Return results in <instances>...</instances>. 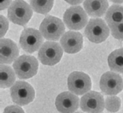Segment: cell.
I'll return each mask as SVG.
<instances>
[{
  "label": "cell",
  "instance_id": "4fadbf2b",
  "mask_svg": "<svg viewBox=\"0 0 123 113\" xmlns=\"http://www.w3.org/2000/svg\"><path fill=\"white\" fill-rule=\"evenodd\" d=\"M61 46L68 54H76L82 49L83 37L80 33L68 31L61 38Z\"/></svg>",
  "mask_w": 123,
  "mask_h": 113
},
{
  "label": "cell",
  "instance_id": "8fae6325",
  "mask_svg": "<svg viewBox=\"0 0 123 113\" xmlns=\"http://www.w3.org/2000/svg\"><path fill=\"white\" fill-rule=\"evenodd\" d=\"M80 107L85 113H101L105 108L102 94L94 91H89L80 98Z\"/></svg>",
  "mask_w": 123,
  "mask_h": 113
},
{
  "label": "cell",
  "instance_id": "5b68a950",
  "mask_svg": "<svg viewBox=\"0 0 123 113\" xmlns=\"http://www.w3.org/2000/svg\"><path fill=\"white\" fill-rule=\"evenodd\" d=\"M63 51L64 50L60 44L57 42L47 41L39 50L38 58L44 65L54 66L61 61Z\"/></svg>",
  "mask_w": 123,
  "mask_h": 113
},
{
  "label": "cell",
  "instance_id": "3957f363",
  "mask_svg": "<svg viewBox=\"0 0 123 113\" xmlns=\"http://www.w3.org/2000/svg\"><path fill=\"white\" fill-rule=\"evenodd\" d=\"M39 63L36 57L30 55L19 56L13 63V69L19 79H29L37 75Z\"/></svg>",
  "mask_w": 123,
  "mask_h": 113
},
{
  "label": "cell",
  "instance_id": "d6986e66",
  "mask_svg": "<svg viewBox=\"0 0 123 113\" xmlns=\"http://www.w3.org/2000/svg\"><path fill=\"white\" fill-rule=\"evenodd\" d=\"M54 2L53 0L43 1V0H32L30 2L31 8L37 13L46 15L50 11Z\"/></svg>",
  "mask_w": 123,
  "mask_h": 113
},
{
  "label": "cell",
  "instance_id": "6da1fadb",
  "mask_svg": "<svg viewBox=\"0 0 123 113\" xmlns=\"http://www.w3.org/2000/svg\"><path fill=\"white\" fill-rule=\"evenodd\" d=\"M40 32L43 38L53 42L60 40L65 33V26L61 19L48 16L43 19L40 26Z\"/></svg>",
  "mask_w": 123,
  "mask_h": 113
},
{
  "label": "cell",
  "instance_id": "e0dca14e",
  "mask_svg": "<svg viewBox=\"0 0 123 113\" xmlns=\"http://www.w3.org/2000/svg\"><path fill=\"white\" fill-rule=\"evenodd\" d=\"M108 63L112 71L123 73V48L112 51L108 57Z\"/></svg>",
  "mask_w": 123,
  "mask_h": 113
},
{
  "label": "cell",
  "instance_id": "5bb4252c",
  "mask_svg": "<svg viewBox=\"0 0 123 113\" xmlns=\"http://www.w3.org/2000/svg\"><path fill=\"white\" fill-rule=\"evenodd\" d=\"M19 50L16 44L10 39H2L0 41V61L2 64L15 62L19 57Z\"/></svg>",
  "mask_w": 123,
  "mask_h": 113
},
{
  "label": "cell",
  "instance_id": "277c9868",
  "mask_svg": "<svg viewBox=\"0 0 123 113\" xmlns=\"http://www.w3.org/2000/svg\"><path fill=\"white\" fill-rule=\"evenodd\" d=\"M33 16V9L25 1L17 0L12 2L8 9L9 19L14 24L25 26Z\"/></svg>",
  "mask_w": 123,
  "mask_h": 113
},
{
  "label": "cell",
  "instance_id": "2e32d148",
  "mask_svg": "<svg viewBox=\"0 0 123 113\" xmlns=\"http://www.w3.org/2000/svg\"><path fill=\"white\" fill-rule=\"evenodd\" d=\"M105 22L110 28L123 22V6L114 4L110 6L105 14Z\"/></svg>",
  "mask_w": 123,
  "mask_h": 113
},
{
  "label": "cell",
  "instance_id": "7c38bea8",
  "mask_svg": "<svg viewBox=\"0 0 123 113\" xmlns=\"http://www.w3.org/2000/svg\"><path fill=\"white\" fill-rule=\"evenodd\" d=\"M55 105L61 113H75L79 108V98L70 91H64L56 98Z\"/></svg>",
  "mask_w": 123,
  "mask_h": 113
},
{
  "label": "cell",
  "instance_id": "7a4b0ae2",
  "mask_svg": "<svg viewBox=\"0 0 123 113\" xmlns=\"http://www.w3.org/2000/svg\"><path fill=\"white\" fill-rule=\"evenodd\" d=\"M109 27L102 19H91L84 30V35L94 44H101L108 37Z\"/></svg>",
  "mask_w": 123,
  "mask_h": 113
},
{
  "label": "cell",
  "instance_id": "7402d4cb",
  "mask_svg": "<svg viewBox=\"0 0 123 113\" xmlns=\"http://www.w3.org/2000/svg\"><path fill=\"white\" fill-rule=\"evenodd\" d=\"M9 29V21L4 16H0V36L3 37Z\"/></svg>",
  "mask_w": 123,
  "mask_h": 113
},
{
  "label": "cell",
  "instance_id": "9a60e30c",
  "mask_svg": "<svg viewBox=\"0 0 123 113\" xmlns=\"http://www.w3.org/2000/svg\"><path fill=\"white\" fill-rule=\"evenodd\" d=\"M83 6L87 15L96 18L102 16L108 9V2L106 0H86L83 2Z\"/></svg>",
  "mask_w": 123,
  "mask_h": 113
},
{
  "label": "cell",
  "instance_id": "603a6c76",
  "mask_svg": "<svg viewBox=\"0 0 123 113\" xmlns=\"http://www.w3.org/2000/svg\"><path fill=\"white\" fill-rule=\"evenodd\" d=\"M3 113H25L23 111V109L19 107V105H9L7 106Z\"/></svg>",
  "mask_w": 123,
  "mask_h": 113
},
{
  "label": "cell",
  "instance_id": "8992f818",
  "mask_svg": "<svg viewBox=\"0 0 123 113\" xmlns=\"http://www.w3.org/2000/svg\"><path fill=\"white\" fill-rule=\"evenodd\" d=\"M10 96L17 105H26L34 100L35 91L29 83L18 81L10 88Z\"/></svg>",
  "mask_w": 123,
  "mask_h": 113
},
{
  "label": "cell",
  "instance_id": "30bf717a",
  "mask_svg": "<svg viewBox=\"0 0 123 113\" xmlns=\"http://www.w3.org/2000/svg\"><path fill=\"white\" fill-rule=\"evenodd\" d=\"M100 88L107 95L113 96L120 93L123 89V81L117 73L107 71L101 75L100 79Z\"/></svg>",
  "mask_w": 123,
  "mask_h": 113
},
{
  "label": "cell",
  "instance_id": "ffe728a7",
  "mask_svg": "<svg viewBox=\"0 0 123 113\" xmlns=\"http://www.w3.org/2000/svg\"><path fill=\"white\" fill-rule=\"evenodd\" d=\"M121 107V99L115 95L108 96L105 100V108L109 112H117Z\"/></svg>",
  "mask_w": 123,
  "mask_h": 113
},
{
  "label": "cell",
  "instance_id": "9c48e42d",
  "mask_svg": "<svg viewBox=\"0 0 123 113\" xmlns=\"http://www.w3.org/2000/svg\"><path fill=\"white\" fill-rule=\"evenodd\" d=\"M43 37L41 33L33 28H26L24 30L19 38L20 47L29 54H33L40 50L43 44Z\"/></svg>",
  "mask_w": 123,
  "mask_h": 113
},
{
  "label": "cell",
  "instance_id": "cb8c5ba5",
  "mask_svg": "<svg viewBox=\"0 0 123 113\" xmlns=\"http://www.w3.org/2000/svg\"><path fill=\"white\" fill-rule=\"evenodd\" d=\"M12 2L10 1V0H5V1H2L1 3H0V6H1V7H0V9H1V10H3V9H6L9 7H10V6L12 5Z\"/></svg>",
  "mask_w": 123,
  "mask_h": 113
},
{
  "label": "cell",
  "instance_id": "d4e9b609",
  "mask_svg": "<svg viewBox=\"0 0 123 113\" xmlns=\"http://www.w3.org/2000/svg\"><path fill=\"white\" fill-rule=\"evenodd\" d=\"M68 3H69V4L72 5V6H79L80 3H82L84 2H82L81 0H80V1H66Z\"/></svg>",
  "mask_w": 123,
  "mask_h": 113
},
{
  "label": "cell",
  "instance_id": "44dd1931",
  "mask_svg": "<svg viewBox=\"0 0 123 113\" xmlns=\"http://www.w3.org/2000/svg\"><path fill=\"white\" fill-rule=\"evenodd\" d=\"M112 37L117 40H123V22L110 28Z\"/></svg>",
  "mask_w": 123,
  "mask_h": 113
},
{
  "label": "cell",
  "instance_id": "ba28073f",
  "mask_svg": "<svg viewBox=\"0 0 123 113\" xmlns=\"http://www.w3.org/2000/svg\"><path fill=\"white\" fill-rule=\"evenodd\" d=\"M91 81L87 74L80 71H74L68 78V87L71 93L82 95L89 92L91 88Z\"/></svg>",
  "mask_w": 123,
  "mask_h": 113
},
{
  "label": "cell",
  "instance_id": "484cf974",
  "mask_svg": "<svg viewBox=\"0 0 123 113\" xmlns=\"http://www.w3.org/2000/svg\"><path fill=\"white\" fill-rule=\"evenodd\" d=\"M75 113H82V112H76Z\"/></svg>",
  "mask_w": 123,
  "mask_h": 113
},
{
  "label": "cell",
  "instance_id": "ac0fdd59",
  "mask_svg": "<svg viewBox=\"0 0 123 113\" xmlns=\"http://www.w3.org/2000/svg\"><path fill=\"white\" fill-rule=\"evenodd\" d=\"M15 71L7 65H1L0 68V84L2 88H12L16 82Z\"/></svg>",
  "mask_w": 123,
  "mask_h": 113
},
{
  "label": "cell",
  "instance_id": "52a82bcc",
  "mask_svg": "<svg viewBox=\"0 0 123 113\" xmlns=\"http://www.w3.org/2000/svg\"><path fill=\"white\" fill-rule=\"evenodd\" d=\"M87 14L81 6H71L64 15V22L69 30H80L87 25Z\"/></svg>",
  "mask_w": 123,
  "mask_h": 113
}]
</instances>
